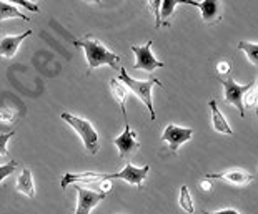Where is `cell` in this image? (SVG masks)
<instances>
[{"mask_svg":"<svg viewBox=\"0 0 258 214\" xmlns=\"http://www.w3.org/2000/svg\"><path fill=\"white\" fill-rule=\"evenodd\" d=\"M74 43L85 50L87 65H89L90 70H95L98 67H102V65H107V67H110L113 70H120L122 57L112 50H108L98 38H93L92 35H85L84 38H79Z\"/></svg>","mask_w":258,"mask_h":214,"instance_id":"obj_1","label":"cell"},{"mask_svg":"<svg viewBox=\"0 0 258 214\" xmlns=\"http://www.w3.org/2000/svg\"><path fill=\"white\" fill-rule=\"evenodd\" d=\"M15 120V113L10 108H0V122L4 123H10Z\"/></svg>","mask_w":258,"mask_h":214,"instance_id":"obj_26","label":"cell"},{"mask_svg":"<svg viewBox=\"0 0 258 214\" xmlns=\"http://www.w3.org/2000/svg\"><path fill=\"white\" fill-rule=\"evenodd\" d=\"M30 35H32V30H27L20 35L0 37V58H14L19 52L20 43Z\"/></svg>","mask_w":258,"mask_h":214,"instance_id":"obj_11","label":"cell"},{"mask_svg":"<svg viewBox=\"0 0 258 214\" xmlns=\"http://www.w3.org/2000/svg\"><path fill=\"white\" fill-rule=\"evenodd\" d=\"M148 7L153 12V17H155V27L160 29V7H162V0H148Z\"/></svg>","mask_w":258,"mask_h":214,"instance_id":"obj_23","label":"cell"},{"mask_svg":"<svg viewBox=\"0 0 258 214\" xmlns=\"http://www.w3.org/2000/svg\"><path fill=\"white\" fill-rule=\"evenodd\" d=\"M2 2H12L14 5H22V7H25L27 10H30V12H34V14H38L40 12V9L37 7V4H32L29 2V0H2Z\"/></svg>","mask_w":258,"mask_h":214,"instance_id":"obj_24","label":"cell"},{"mask_svg":"<svg viewBox=\"0 0 258 214\" xmlns=\"http://www.w3.org/2000/svg\"><path fill=\"white\" fill-rule=\"evenodd\" d=\"M82 2H87V4H100L102 2V0H82Z\"/></svg>","mask_w":258,"mask_h":214,"instance_id":"obj_31","label":"cell"},{"mask_svg":"<svg viewBox=\"0 0 258 214\" xmlns=\"http://www.w3.org/2000/svg\"><path fill=\"white\" fill-rule=\"evenodd\" d=\"M200 188L203 189V191H212V188H213V183H212V179L210 178H205L200 183Z\"/></svg>","mask_w":258,"mask_h":214,"instance_id":"obj_28","label":"cell"},{"mask_svg":"<svg viewBox=\"0 0 258 214\" xmlns=\"http://www.w3.org/2000/svg\"><path fill=\"white\" fill-rule=\"evenodd\" d=\"M107 179V174H100V173H82V174H74V173H67L63 174L62 181H60V186L62 189L67 188L69 184H92L97 183V181H103Z\"/></svg>","mask_w":258,"mask_h":214,"instance_id":"obj_13","label":"cell"},{"mask_svg":"<svg viewBox=\"0 0 258 214\" xmlns=\"http://www.w3.org/2000/svg\"><path fill=\"white\" fill-rule=\"evenodd\" d=\"M180 4L191 5V7L199 9V2H195V0H162V7H160V27L162 25H165V27L170 25L168 20L173 17L175 9H177V5H180Z\"/></svg>","mask_w":258,"mask_h":214,"instance_id":"obj_14","label":"cell"},{"mask_svg":"<svg viewBox=\"0 0 258 214\" xmlns=\"http://www.w3.org/2000/svg\"><path fill=\"white\" fill-rule=\"evenodd\" d=\"M148 171H150V166H148V164L144 168H137L130 161H127V164H125V168L122 171L115 173V174H107V179H123V181H127V183L137 186V188H142Z\"/></svg>","mask_w":258,"mask_h":214,"instance_id":"obj_9","label":"cell"},{"mask_svg":"<svg viewBox=\"0 0 258 214\" xmlns=\"http://www.w3.org/2000/svg\"><path fill=\"white\" fill-rule=\"evenodd\" d=\"M202 214H240L235 209H222V211H215V212H202Z\"/></svg>","mask_w":258,"mask_h":214,"instance_id":"obj_29","label":"cell"},{"mask_svg":"<svg viewBox=\"0 0 258 214\" xmlns=\"http://www.w3.org/2000/svg\"><path fill=\"white\" fill-rule=\"evenodd\" d=\"M75 191H77V207L74 214H90L93 207L107 197L105 191H90L80 188V186H77Z\"/></svg>","mask_w":258,"mask_h":214,"instance_id":"obj_7","label":"cell"},{"mask_svg":"<svg viewBox=\"0 0 258 214\" xmlns=\"http://www.w3.org/2000/svg\"><path fill=\"white\" fill-rule=\"evenodd\" d=\"M29 2H32V4H37V2H38V0H29Z\"/></svg>","mask_w":258,"mask_h":214,"instance_id":"obj_32","label":"cell"},{"mask_svg":"<svg viewBox=\"0 0 258 214\" xmlns=\"http://www.w3.org/2000/svg\"><path fill=\"white\" fill-rule=\"evenodd\" d=\"M113 145L118 148V155L122 160H128V158L137 155V151H139L140 143H139V140H137V133L130 128L127 120H125L123 133L113 140Z\"/></svg>","mask_w":258,"mask_h":214,"instance_id":"obj_6","label":"cell"},{"mask_svg":"<svg viewBox=\"0 0 258 214\" xmlns=\"http://www.w3.org/2000/svg\"><path fill=\"white\" fill-rule=\"evenodd\" d=\"M15 133L14 131H9V133H4V135H0V156H5L7 155V143H9V140L12 138Z\"/></svg>","mask_w":258,"mask_h":214,"instance_id":"obj_25","label":"cell"},{"mask_svg":"<svg viewBox=\"0 0 258 214\" xmlns=\"http://www.w3.org/2000/svg\"><path fill=\"white\" fill-rule=\"evenodd\" d=\"M120 76H118V81H122V83L127 86L128 90L134 91V95H137V98L144 103L145 108L148 110V113H150V120H155L157 115H155V110H153V103H152V88L155 85H160V80L158 78H150V80H135L132 78V76L127 73V70L123 67H120Z\"/></svg>","mask_w":258,"mask_h":214,"instance_id":"obj_2","label":"cell"},{"mask_svg":"<svg viewBox=\"0 0 258 214\" xmlns=\"http://www.w3.org/2000/svg\"><path fill=\"white\" fill-rule=\"evenodd\" d=\"M191 136H194V130L191 128H180V126L170 123L167 125V128L163 130L162 140L167 143L168 148L173 153L178 151V148L183 145L185 141H190Z\"/></svg>","mask_w":258,"mask_h":214,"instance_id":"obj_8","label":"cell"},{"mask_svg":"<svg viewBox=\"0 0 258 214\" xmlns=\"http://www.w3.org/2000/svg\"><path fill=\"white\" fill-rule=\"evenodd\" d=\"M15 188H17L19 193L27 197H35V184L34 178H32V171L29 168L22 169L20 176L17 178V183H15Z\"/></svg>","mask_w":258,"mask_h":214,"instance_id":"obj_16","label":"cell"},{"mask_svg":"<svg viewBox=\"0 0 258 214\" xmlns=\"http://www.w3.org/2000/svg\"><path fill=\"white\" fill-rule=\"evenodd\" d=\"M230 70H232V63L227 62V60H223V62H220L217 65V71H218V75H220V76H228Z\"/></svg>","mask_w":258,"mask_h":214,"instance_id":"obj_27","label":"cell"},{"mask_svg":"<svg viewBox=\"0 0 258 214\" xmlns=\"http://www.w3.org/2000/svg\"><path fill=\"white\" fill-rule=\"evenodd\" d=\"M238 50L245 52L246 58L251 65H258V45L255 42H240L238 43Z\"/></svg>","mask_w":258,"mask_h":214,"instance_id":"obj_19","label":"cell"},{"mask_svg":"<svg viewBox=\"0 0 258 214\" xmlns=\"http://www.w3.org/2000/svg\"><path fill=\"white\" fill-rule=\"evenodd\" d=\"M208 105H210V110H212V126H213V130L218 131V133H223V135L232 136L233 135V130L230 128L227 118H225L220 110H218V105H217L215 98L208 101Z\"/></svg>","mask_w":258,"mask_h":214,"instance_id":"obj_15","label":"cell"},{"mask_svg":"<svg viewBox=\"0 0 258 214\" xmlns=\"http://www.w3.org/2000/svg\"><path fill=\"white\" fill-rule=\"evenodd\" d=\"M178 202L180 206H182V209L188 214H194L195 212V206H194V201H191V194L188 188H186V184H183L182 188H180V196H178Z\"/></svg>","mask_w":258,"mask_h":214,"instance_id":"obj_20","label":"cell"},{"mask_svg":"<svg viewBox=\"0 0 258 214\" xmlns=\"http://www.w3.org/2000/svg\"><path fill=\"white\" fill-rule=\"evenodd\" d=\"M243 106H246V108H255L256 106V83L251 86L250 90L245 91V95H243Z\"/></svg>","mask_w":258,"mask_h":214,"instance_id":"obj_21","label":"cell"},{"mask_svg":"<svg viewBox=\"0 0 258 214\" xmlns=\"http://www.w3.org/2000/svg\"><path fill=\"white\" fill-rule=\"evenodd\" d=\"M17 166H19V161H9L7 164H2V166H0V183H2L5 178H9L10 174H14Z\"/></svg>","mask_w":258,"mask_h":214,"instance_id":"obj_22","label":"cell"},{"mask_svg":"<svg viewBox=\"0 0 258 214\" xmlns=\"http://www.w3.org/2000/svg\"><path fill=\"white\" fill-rule=\"evenodd\" d=\"M9 19H20V20H27V22L30 20L29 15H24L17 7H15V5L2 2V0H0V24H2L4 20H9Z\"/></svg>","mask_w":258,"mask_h":214,"instance_id":"obj_18","label":"cell"},{"mask_svg":"<svg viewBox=\"0 0 258 214\" xmlns=\"http://www.w3.org/2000/svg\"><path fill=\"white\" fill-rule=\"evenodd\" d=\"M110 188H112V183L108 179H103L102 181V189L105 191V193H108V191H110Z\"/></svg>","mask_w":258,"mask_h":214,"instance_id":"obj_30","label":"cell"},{"mask_svg":"<svg viewBox=\"0 0 258 214\" xmlns=\"http://www.w3.org/2000/svg\"><path fill=\"white\" fill-rule=\"evenodd\" d=\"M110 90H112V95L115 98V101L120 105V110L123 113V118L127 120V110H125V101H127V96H128V90L122 81H118L117 78H112L110 80Z\"/></svg>","mask_w":258,"mask_h":214,"instance_id":"obj_17","label":"cell"},{"mask_svg":"<svg viewBox=\"0 0 258 214\" xmlns=\"http://www.w3.org/2000/svg\"><path fill=\"white\" fill-rule=\"evenodd\" d=\"M202 20L208 25H215L223 19V2L222 0H203L199 2Z\"/></svg>","mask_w":258,"mask_h":214,"instance_id":"obj_10","label":"cell"},{"mask_svg":"<svg viewBox=\"0 0 258 214\" xmlns=\"http://www.w3.org/2000/svg\"><path fill=\"white\" fill-rule=\"evenodd\" d=\"M62 120L77 131V135L84 141V146L89 155L95 156L97 153L100 151V138H98L97 130L93 128L89 120L74 117V115H70V113H62Z\"/></svg>","mask_w":258,"mask_h":214,"instance_id":"obj_3","label":"cell"},{"mask_svg":"<svg viewBox=\"0 0 258 214\" xmlns=\"http://www.w3.org/2000/svg\"><path fill=\"white\" fill-rule=\"evenodd\" d=\"M207 178L210 179H222L233 186H245L250 184L251 181H255V176L250 173L243 171V169H230V171L217 173V174H207Z\"/></svg>","mask_w":258,"mask_h":214,"instance_id":"obj_12","label":"cell"},{"mask_svg":"<svg viewBox=\"0 0 258 214\" xmlns=\"http://www.w3.org/2000/svg\"><path fill=\"white\" fill-rule=\"evenodd\" d=\"M132 52L135 55V65L134 70H145V71H153L157 68H163L165 63L160 62L153 57L152 53V40H148L145 45H132Z\"/></svg>","mask_w":258,"mask_h":214,"instance_id":"obj_5","label":"cell"},{"mask_svg":"<svg viewBox=\"0 0 258 214\" xmlns=\"http://www.w3.org/2000/svg\"><path fill=\"white\" fill-rule=\"evenodd\" d=\"M220 83L223 85V98L225 103H230L235 108H238L240 117H245V106H243V95L246 90H250L256 81H250L246 85H238L232 76H227V78L220 80Z\"/></svg>","mask_w":258,"mask_h":214,"instance_id":"obj_4","label":"cell"}]
</instances>
